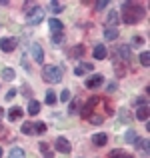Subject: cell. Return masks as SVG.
<instances>
[{
    "label": "cell",
    "mask_w": 150,
    "mask_h": 158,
    "mask_svg": "<svg viewBox=\"0 0 150 158\" xmlns=\"http://www.w3.org/2000/svg\"><path fill=\"white\" fill-rule=\"evenodd\" d=\"M144 18V6H138L136 2H124L122 4V14L120 20L124 24H136Z\"/></svg>",
    "instance_id": "1"
},
{
    "label": "cell",
    "mask_w": 150,
    "mask_h": 158,
    "mask_svg": "<svg viewBox=\"0 0 150 158\" xmlns=\"http://www.w3.org/2000/svg\"><path fill=\"white\" fill-rule=\"evenodd\" d=\"M24 12H26V24H30V26L40 24L42 18H44V10L40 6H36V4H32V2L24 4Z\"/></svg>",
    "instance_id": "2"
},
{
    "label": "cell",
    "mask_w": 150,
    "mask_h": 158,
    "mask_svg": "<svg viewBox=\"0 0 150 158\" xmlns=\"http://www.w3.org/2000/svg\"><path fill=\"white\" fill-rule=\"evenodd\" d=\"M42 78L50 84H56V82L62 80V70L58 66H44L42 68Z\"/></svg>",
    "instance_id": "3"
},
{
    "label": "cell",
    "mask_w": 150,
    "mask_h": 158,
    "mask_svg": "<svg viewBox=\"0 0 150 158\" xmlns=\"http://www.w3.org/2000/svg\"><path fill=\"white\" fill-rule=\"evenodd\" d=\"M54 148H56L58 152H62V154H68V152L72 150V144L68 142V138H64V136H58V138L54 140Z\"/></svg>",
    "instance_id": "4"
},
{
    "label": "cell",
    "mask_w": 150,
    "mask_h": 158,
    "mask_svg": "<svg viewBox=\"0 0 150 158\" xmlns=\"http://www.w3.org/2000/svg\"><path fill=\"white\" fill-rule=\"evenodd\" d=\"M102 84H104V76H102V74H92V76H88L86 82H84V86L90 88V90L98 88V86H102Z\"/></svg>",
    "instance_id": "5"
},
{
    "label": "cell",
    "mask_w": 150,
    "mask_h": 158,
    "mask_svg": "<svg viewBox=\"0 0 150 158\" xmlns=\"http://www.w3.org/2000/svg\"><path fill=\"white\" fill-rule=\"evenodd\" d=\"M96 102H98V96H92L88 102H86V104H84V108L80 110V116H82V118H86V120H88L90 116H92V112H94V106H96Z\"/></svg>",
    "instance_id": "6"
},
{
    "label": "cell",
    "mask_w": 150,
    "mask_h": 158,
    "mask_svg": "<svg viewBox=\"0 0 150 158\" xmlns=\"http://www.w3.org/2000/svg\"><path fill=\"white\" fill-rule=\"evenodd\" d=\"M30 52H32V56H34V60L38 62V64H42L44 62V50H42V46H40V44H32L30 46Z\"/></svg>",
    "instance_id": "7"
},
{
    "label": "cell",
    "mask_w": 150,
    "mask_h": 158,
    "mask_svg": "<svg viewBox=\"0 0 150 158\" xmlns=\"http://www.w3.org/2000/svg\"><path fill=\"white\" fill-rule=\"evenodd\" d=\"M16 48V38H2L0 40V50L2 52H12Z\"/></svg>",
    "instance_id": "8"
},
{
    "label": "cell",
    "mask_w": 150,
    "mask_h": 158,
    "mask_svg": "<svg viewBox=\"0 0 150 158\" xmlns=\"http://www.w3.org/2000/svg\"><path fill=\"white\" fill-rule=\"evenodd\" d=\"M118 22H120V12L110 10V12H108V16H106V24H108V28H114Z\"/></svg>",
    "instance_id": "9"
},
{
    "label": "cell",
    "mask_w": 150,
    "mask_h": 158,
    "mask_svg": "<svg viewBox=\"0 0 150 158\" xmlns=\"http://www.w3.org/2000/svg\"><path fill=\"white\" fill-rule=\"evenodd\" d=\"M92 68L94 66L90 64V62H80V64L74 68V74H76V76H82V74H86V72H92Z\"/></svg>",
    "instance_id": "10"
},
{
    "label": "cell",
    "mask_w": 150,
    "mask_h": 158,
    "mask_svg": "<svg viewBox=\"0 0 150 158\" xmlns=\"http://www.w3.org/2000/svg\"><path fill=\"white\" fill-rule=\"evenodd\" d=\"M48 26H50V30H52L54 34H62V30H64V24H62L58 18H50L48 20Z\"/></svg>",
    "instance_id": "11"
},
{
    "label": "cell",
    "mask_w": 150,
    "mask_h": 158,
    "mask_svg": "<svg viewBox=\"0 0 150 158\" xmlns=\"http://www.w3.org/2000/svg\"><path fill=\"white\" fill-rule=\"evenodd\" d=\"M116 56H118V58H122L124 62H126V60H130V46H126V44L118 46V48H116Z\"/></svg>",
    "instance_id": "12"
},
{
    "label": "cell",
    "mask_w": 150,
    "mask_h": 158,
    "mask_svg": "<svg viewBox=\"0 0 150 158\" xmlns=\"http://www.w3.org/2000/svg\"><path fill=\"white\" fill-rule=\"evenodd\" d=\"M106 54H108V50H106V46H102V44H96L94 50H92V56L96 58V60H104Z\"/></svg>",
    "instance_id": "13"
},
{
    "label": "cell",
    "mask_w": 150,
    "mask_h": 158,
    "mask_svg": "<svg viewBox=\"0 0 150 158\" xmlns=\"http://www.w3.org/2000/svg\"><path fill=\"white\" fill-rule=\"evenodd\" d=\"M108 158H134V156L128 154V152L122 150V148H114V150L108 152Z\"/></svg>",
    "instance_id": "14"
},
{
    "label": "cell",
    "mask_w": 150,
    "mask_h": 158,
    "mask_svg": "<svg viewBox=\"0 0 150 158\" xmlns=\"http://www.w3.org/2000/svg\"><path fill=\"white\" fill-rule=\"evenodd\" d=\"M92 142L96 144V146H104V144L108 142V136H106V132H96V134L92 136Z\"/></svg>",
    "instance_id": "15"
},
{
    "label": "cell",
    "mask_w": 150,
    "mask_h": 158,
    "mask_svg": "<svg viewBox=\"0 0 150 158\" xmlns=\"http://www.w3.org/2000/svg\"><path fill=\"white\" fill-rule=\"evenodd\" d=\"M22 114H24V110L20 106H12L10 112H8V118H10V120H20V118H22Z\"/></svg>",
    "instance_id": "16"
},
{
    "label": "cell",
    "mask_w": 150,
    "mask_h": 158,
    "mask_svg": "<svg viewBox=\"0 0 150 158\" xmlns=\"http://www.w3.org/2000/svg\"><path fill=\"white\" fill-rule=\"evenodd\" d=\"M136 118L138 120H148V104H140L136 110Z\"/></svg>",
    "instance_id": "17"
},
{
    "label": "cell",
    "mask_w": 150,
    "mask_h": 158,
    "mask_svg": "<svg viewBox=\"0 0 150 158\" xmlns=\"http://www.w3.org/2000/svg\"><path fill=\"white\" fill-rule=\"evenodd\" d=\"M68 114H70V116L80 114V104H78V100H70V104H68Z\"/></svg>",
    "instance_id": "18"
},
{
    "label": "cell",
    "mask_w": 150,
    "mask_h": 158,
    "mask_svg": "<svg viewBox=\"0 0 150 158\" xmlns=\"http://www.w3.org/2000/svg\"><path fill=\"white\" fill-rule=\"evenodd\" d=\"M38 112H40V102H36V100H30V104H28V114L36 116Z\"/></svg>",
    "instance_id": "19"
},
{
    "label": "cell",
    "mask_w": 150,
    "mask_h": 158,
    "mask_svg": "<svg viewBox=\"0 0 150 158\" xmlns=\"http://www.w3.org/2000/svg\"><path fill=\"white\" fill-rule=\"evenodd\" d=\"M24 156H26V154H24V150H22V148H18V146L10 148V152H8V158H24Z\"/></svg>",
    "instance_id": "20"
},
{
    "label": "cell",
    "mask_w": 150,
    "mask_h": 158,
    "mask_svg": "<svg viewBox=\"0 0 150 158\" xmlns=\"http://www.w3.org/2000/svg\"><path fill=\"white\" fill-rule=\"evenodd\" d=\"M104 38L106 40H116L118 38V30H116V28H106V30H104Z\"/></svg>",
    "instance_id": "21"
},
{
    "label": "cell",
    "mask_w": 150,
    "mask_h": 158,
    "mask_svg": "<svg viewBox=\"0 0 150 158\" xmlns=\"http://www.w3.org/2000/svg\"><path fill=\"white\" fill-rule=\"evenodd\" d=\"M2 78H4V80H8V82H12L16 78V72L12 68H4L2 70Z\"/></svg>",
    "instance_id": "22"
},
{
    "label": "cell",
    "mask_w": 150,
    "mask_h": 158,
    "mask_svg": "<svg viewBox=\"0 0 150 158\" xmlns=\"http://www.w3.org/2000/svg\"><path fill=\"white\" fill-rule=\"evenodd\" d=\"M20 130H22V134H28V136H32V134H34V124H32V122H24Z\"/></svg>",
    "instance_id": "23"
},
{
    "label": "cell",
    "mask_w": 150,
    "mask_h": 158,
    "mask_svg": "<svg viewBox=\"0 0 150 158\" xmlns=\"http://www.w3.org/2000/svg\"><path fill=\"white\" fill-rule=\"evenodd\" d=\"M44 102H46L48 106L56 104V92H52V90H48V92H46V98H44Z\"/></svg>",
    "instance_id": "24"
},
{
    "label": "cell",
    "mask_w": 150,
    "mask_h": 158,
    "mask_svg": "<svg viewBox=\"0 0 150 158\" xmlns=\"http://www.w3.org/2000/svg\"><path fill=\"white\" fill-rule=\"evenodd\" d=\"M134 146H136V148H142V150L146 152V150H148V140H146V138H136V140H134Z\"/></svg>",
    "instance_id": "25"
},
{
    "label": "cell",
    "mask_w": 150,
    "mask_h": 158,
    "mask_svg": "<svg viewBox=\"0 0 150 158\" xmlns=\"http://www.w3.org/2000/svg\"><path fill=\"white\" fill-rule=\"evenodd\" d=\"M46 132V124L44 122H34V134H44Z\"/></svg>",
    "instance_id": "26"
},
{
    "label": "cell",
    "mask_w": 150,
    "mask_h": 158,
    "mask_svg": "<svg viewBox=\"0 0 150 158\" xmlns=\"http://www.w3.org/2000/svg\"><path fill=\"white\" fill-rule=\"evenodd\" d=\"M118 118H120V122H124V124H128V122H130V114H128L126 110H120Z\"/></svg>",
    "instance_id": "27"
},
{
    "label": "cell",
    "mask_w": 150,
    "mask_h": 158,
    "mask_svg": "<svg viewBox=\"0 0 150 158\" xmlns=\"http://www.w3.org/2000/svg\"><path fill=\"white\" fill-rule=\"evenodd\" d=\"M50 8H52V12H62L64 10V4L62 2H50Z\"/></svg>",
    "instance_id": "28"
},
{
    "label": "cell",
    "mask_w": 150,
    "mask_h": 158,
    "mask_svg": "<svg viewBox=\"0 0 150 158\" xmlns=\"http://www.w3.org/2000/svg\"><path fill=\"white\" fill-rule=\"evenodd\" d=\"M140 64H142V66H148L150 64V54L148 52H142V54H140Z\"/></svg>",
    "instance_id": "29"
},
{
    "label": "cell",
    "mask_w": 150,
    "mask_h": 158,
    "mask_svg": "<svg viewBox=\"0 0 150 158\" xmlns=\"http://www.w3.org/2000/svg\"><path fill=\"white\" fill-rule=\"evenodd\" d=\"M134 140H136V132L130 128V130L126 132V142H134Z\"/></svg>",
    "instance_id": "30"
},
{
    "label": "cell",
    "mask_w": 150,
    "mask_h": 158,
    "mask_svg": "<svg viewBox=\"0 0 150 158\" xmlns=\"http://www.w3.org/2000/svg\"><path fill=\"white\" fill-rule=\"evenodd\" d=\"M60 100L62 102H68L70 100V90H62V92H60Z\"/></svg>",
    "instance_id": "31"
},
{
    "label": "cell",
    "mask_w": 150,
    "mask_h": 158,
    "mask_svg": "<svg viewBox=\"0 0 150 158\" xmlns=\"http://www.w3.org/2000/svg\"><path fill=\"white\" fill-rule=\"evenodd\" d=\"M72 54H74V56H76V58H80L82 54H84V48H82V46H76V48H74V50H72Z\"/></svg>",
    "instance_id": "32"
},
{
    "label": "cell",
    "mask_w": 150,
    "mask_h": 158,
    "mask_svg": "<svg viewBox=\"0 0 150 158\" xmlns=\"http://www.w3.org/2000/svg\"><path fill=\"white\" fill-rule=\"evenodd\" d=\"M88 120H90L92 124H102V116H94V114H92V116H90Z\"/></svg>",
    "instance_id": "33"
},
{
    "label": "cell",
    "mask_w": 150,
    "mask_h": 158,
    "mask_svg": "<svg viewBox=\"0 0 150 158\" xmlns=\"http://www.w3.org/2000/svg\"><path fill=\"white\" fill-rule=\"evenodd\" d=\"M14 96H16V90H14V88H10V90H8V92H6V100L10 102V100H12V98H14Z\"/></svg>",
    "instance_id": "34"
},
{
    "label": "cell",
    "mask_w": 150,
    "mask_h": 158,
    "mask_svg": "<svg viewBox=\"0 0 150 158\" xmlns=\"http://www.w3.org/2000/svg\"><path fill=\"white\" fill-rule=\"evenodd\" d=\"M52 42L54 44H60L62 42V34H52Z\"/></svg>",
    "instance_id": "35"
},
{
    "label": "cell",
    "mask_w": 150,
    "mask_h": 158,
    "mask_svg": "<svg viewBox=\"0 0 150 158\" xmlns=\"http://www.w3.org/2000/svg\"><path fill=\"white\" fill-rule=\"evenodd\" d=\"M106 6H108V0H106V2H104V0H102V2H96V10H104Z\"/></svg>",
    "instance_id": "36"
},
{
    "label": "cell",
    "mask_w": 150,
    "mask_h": 158,
    "mask_svg": "<svg viewBox=\"0 0 150 158\" xmlns=\"http://www.w3.org/2000/svg\"><path fill=\"white\" fill-rule=\"evenodd\" d=\"M132 44H144V38H140V36H134V38H132Z\"/></svg>",
    "instance_id": "37"
},
{
    "label": "cell",
    "mask_w": 150,
    "mask_h": 158,
    "mask_svg": "<svg viewBox=\"0 0 150 158\" xmlns=\"http://www.w3.org/2000/svg\"><path fill=\"white\" fill-rule=\"evenodd\" d=\"M116 90V84H108V92H114Z\"/></svg>",
    "instance_id": "38"
},
{
    "label": "cell",
    "mask_w": 150,
    "mask_h": 158,
    "mask_svg": "<svg viewBox=\"0 0 150 158\" xmlns=\"http://www.w3.org/2000/svg\"><path fill=\"white\" fill-rule=\"evenodd\" d=\"M0 136H4V126L0 124Z\"/></svg>",
    "instance_id": "39"
},
{
    "label": "cell",
    "mask_w": 150,
    "mask_h": 158,
    "mask_svg": "<svg viewBox=\"0 0 150 158\" xmlns=\"http://www.w3.org/2000/svg\"><path fill=\"white\" fill-rule=\"evenodd\" d=\"M0 158H2V148H0Z\"/></svg>",
    "instance_id": "40"
},
{
    "label": "cell",
    "mask_w": 150,
    "mask_h": 158,
    "mask_svg": "<svg viewBox=\"0 0 150 158\" xmlns=\"http://www.w3.org/2000/svg\"><path fill=\"white\" fill-rule=\"evenodd\" d=\"M0 116H2V108H0Z\"/></svg>",
    "instance_id": "41"
}]
</instances>
